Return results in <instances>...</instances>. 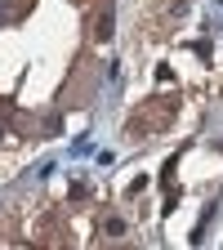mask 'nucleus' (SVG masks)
I'll use <instances>...</instances> for the list:
<instances>
[{
  "instance_id": "2",
  "label": "nucleus",
  "mask_w": 223,
  "mask_h": 250,
  "mask_svg": "<svg viewBox=\"0 0 223 250\" xmlns=\"http://www.w3.org/2000/svg\"><path fill=\"white\" fill-rule=\"evenodd\" d=\"M5 18H14V0H0V22Z\"/></svg>"
},
{
  "instance_id": "1",
  "label": "nucleus",
  "mask_w": 223,
  "mask_h": 250,
  "mask_svg": "<svg viewBox=\"0 0 223 250\" xmlns=\"http://www.w3.org/2000/svg\"><path fill=\"white\" fill-rule=\"evenodd\" d=\"M112 22H116V18H112V9H103V18H99V41H107V36H112Z\"/></svg>"
}]
</instances>
